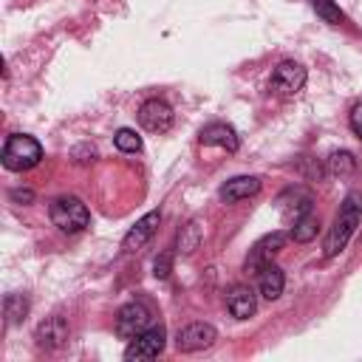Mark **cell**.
Instances as JSON below:
<instances>
[{"instance_id":"6da1fadb","label":"cell","mask_w":362,"mask_h":362,"mask_svg":"<svg viewBox=\"0 0 362 362\" xmlns=\"http://www.w3.org/2000/svg\"><path fill=\"white\" fill-rule=\"evenodd\" d=\"M359 218H362V195H359V192H348L345 201L339 204V212H337V218H334V226H331L328 235H325V243H322L325 257H337V255L348 246L351 235H354L356 226H359Z\"/></svg>"},{"instance_id":"7a4b0ae2","label":"cell","mask_w":362,"mask_h":362,"mask_svg":"<svg viewBox=\"0 0 362 362\" xmlns=\"http://www.w3.org/2000/svg\"><path fill=\"white\" fill-rule=\"evenodd\" d=\"M0 158H3V167H6V170L23 173V170H31V167L40 164L42 147H40V141H37L34 136H28V133H11V136L6 139V144H3Z\"/></svg>"},{"instance_id":"3957f363","label":"cell","mask_w":362,"mask_h":362,"mask_svg":"<svg viewBox=\"0 0 362 362\" xmlns=\"http://www.w3.org/2000/svg\"><path fill=\"white\" fill-rule=\"evenodd\" d=\"M48 218L65 235H76V232H82L90 223V212H88V206L76 195H59V198H54L51 206H48Z\"/></svg>"},{"instance_id":"277c9868","label":"cell","mask_w":362,"mask_h":362,"mask_svg":"<svg viewBox=\"0 0 362 362\" xmlns=\"http://www.w3.org/2000/svg\"><path fill=\"white\" fill-rule=\"evenodd\" d=\"M150 320H153V311L147 308V303L130 300L116 311V334L124 339H133L150 328Z\"/></svg>"},{"instance_id":"5b68a950","label":"cell","mask_w":362,"mask_h":362,"mask_svg":"<svg viewBox=\"0 0 362 362\" xmlns=\"http://www.w3.org/2000/svg\"><path fill=\"white\" fill-rule=\"evenodd\" d=\"M288 232H269V235H263L260 240H255L252 243V249H249V255H246V260H243V272H260L263 266H269L272 263V257L288 243Z\"/></svg>"},{"instance_id":"8992f818","label":"cell","mask_w":362,"mask_h":362,"mask_svg":"<svg viewBox=\"0 0 362 362\" xmlns=\"http://www.w3.org/2000/svg\"><path fill=\"white\" fill-rule=\"evenodd\" d=\"M167 345V334L161 325H150L139 337H133L124 348V359H156Z\"/></svg>"},{"instance_id":"52a82bcc","label":"cell","mask_w":362,"mask_h":362,"mask_svg":"<svg viewBox=\"0 0 362 362\" xmlns=\"http://www.w3.org/2000/svg\"><path fill=\"white\" fill-rule=\"evenodd\" d=\"M272 90L280 96H294L297 90H303L305 85V68L294 59H283L274 71H272Z\"/></svg>"},{"instance_id":"ba28073f","label":"cell","mask_w":362,"mask_h":362,"mask_svg":"<svg viewBox=\"0 0 362 362\" xmlns=\"http://www.w3.org/2000/svg\"><path fill=\"white\" fill-rule=\"evenodd\" d=\"M136 119H139V124H141L144 130H150V133H167V130L173 127L175 113H173V107H170L164 99H147V102H141Z\"/></svg>"},{"instance_id":"9c48e42d","label":"cell","mask_w":362,"mask_h":362,"mask_svg":"<svg viewBox=\"0 0 362 362\" xmlns=\"http://www.w3.org/2000/svg\"><path fill=\"white\" fill-rule=\"evenodd\" d=\"M215 339H218L215 325H209V322H189V325H184V328L178 331L175 348H178L181 354H195V351L209 348Z\"/></svg>"},{"instance_id":"30bf717a","label":"cell","mask_w":362,"mask_h":362,"mask_svg":"<svg viewBox=\"0 0 362 362\" xmlns=\"http://www.w3.org/2000/svg\"><path fill=\"white\" fill-rule=\"evenodd\" d=\"M158 223H161V212H158V209H150L147 215H141V218L127 229V235H124V240H122V249H124V252L141 249V246L156 235Z\"/></svg>"},{"instance_id":"8fae6325","label":"cell","mask_w":362,"mask_h":362,"mask_svg":"<svg viewBox=\"0 0 362 362\" xmlns=\"http://www.w3.org/2000/svg\"><path fill=\"white\" fill-rule=\"evenodd\" d=\"M34 339H37L40 348H45V351H57V348H62V345L68 342V322H65L59 314L45 317V320L37 325Z\"/></svg>"},{"instance_id":"7c38bea8","label":"cell","mask_w":362,"mask_h":362,"mask_svg":"<svg viewBox=\"0 0 362 362\" xmlns=\"http://www.w3.org/2000/svg\"><path fill=\"white\" fill-rule=\"evenodd\" d=\"M198 141H201L204 147H221V150H226V153H235V150H238V133H235V127L226 124V122H209L206 127H201Z\"/></svg>"},{"instance_id":"4fadbf2b","label":"cell","mask_w":362,"mask_h":362,"mask_svg":"<svg viewBox=\"0 0 362 362\" xmlns=\"http://www.w3.org/2000/svg\"><path fill=\"white\" fill-rule=\"evenodd\" d=\"M226 311L235 317V320H249L255 311H257V297L249 286L238 283L226 291Z\"/></svg>"},{"instance_id":"5bb4252c","label":"cell","mask_w":362,"mask_h":362,"mask_svg":"<svg viewBox=\"0 0 362 362\" xmlns=\"http://www.w3.org/2000/svg\"><path fill=\"white\" fill-rule=\"evenodd\" d=\"M260 192V178L257 175H235L221 187V201L223 204H235L243 198H252Z\"/></svg>"},{"instance_id":"9a60e30c","label":"cell","mask_w":362,"mask_h":362,"mask_svg":"<svg viewBox=\"0 0 362 362\" xmlns=\"http://www.w3.org/2000/svg\"><path fill=\"white\" fill-rule=\"evenodd\" d=\"M277 206L288 221H300L303 215L311 212V195L305 189H300V187H288L286 195L277 198Z\"/></svg>"},{"instance_id":"2e32d148","label":"cell","mask_w":362,"mask_h":362,"mask_svg":"<svg viewBox=\"0 0 362 362\" xmlns=\"http://www.w3.org/2000/svg\"><path fill=\"white\" fill-rule=\"evenodd\" d=\"M257 274H260V277H257L260 294H263L266 300H277V297L283 294V288H286V274H283V269L274 266V263H269V266H263Z\"/></svg>"},{"instance_id":"e0dca14e","label":"cell","mask_w":362,"mask_h":362,"mask_svg":"<svg viewBox=\"0 0 362 362\" xmlns=\"http://www.w3.org/2000/svg\"><path fill=\"white\" fill-rule=\"evenodd\" d=\"M201 240H204V229H201V223H198V221H189V223H184V226L178 229L175 249H178L181 255H192V252L201 246Z\"/></svg>"},{"instance_id":"ac0fdd59","label":"cell","mask_w":362,"mask_h":362,"mask_svg":"<svg viewBox=\"0 0 362 362\" xmlns=\"http://www.w3.org/2000/svg\"><path fill=\"white\" fill-rule=\"evenodd\" d=\"M3 311H6V325H17L28 314V300L23 294H8L3 303Z\"/></svg>"},{"instance_id":"d6986e66","label":"cell","mask_w":362,"mask_h":362,"mask_svg":"<svg viewBox=\"0 0 362 362\" xmlns=\"http://www.w3.org/2000/svg\"><path fill=\"white\" fill-rule=\"evenodd\" d=\"M311 8H314L317 17H320L322 23H328V25L345 23V14H342V8H339L334 0H311Z\"/></svg>"},{"instance_id":"ffe728a7","label":"cell","mask_w":362,"mask_h":362,"mask_svg":"<svg viewBox=\"0 0 362 362\" xmlns=\"http://www.w3.org/2000/svg\"><path fill=\"white\" fill-rule=\"evenodd\" d=\"M328 170H331L334 175H351V173L356 170L354 153H348V150H334V153L328 156Z\"/></svg>"},{"instance_id":"44dd1931","label":"cell","mask_w":362,"mask_h":362,"mask_svg":"<svg viewBox=\"0 0 362 362\" xmlns=\"http://www.w3.org/2000/svg\"><path fill=\"white\" fill-rule=\"evenodd\" d=\"M113 144L122 150V153H139L141 150V136L133 130V127H119L113 133Z\"/></svg>"},{"instance_id":"7402d4cb","label":"cell","mask_w":362,"mask_h":362,"mask_svg":"<svg viewBox=\"0 0 362 362\" xmlns=\"http://www.w3.org/2000/svg\"><path fill=\"white\" fill-rule=\"evenodd\" d=\"M317 218L308 212V215H303L300 221H294V226H291V238L297 240V243H308L314 235H317Z\"/></svg>"},{"instance_id":"603a6c76","label":"cell","mask_w":362,"mask_h":362,"mask_svg":"<svg viewBox=\"0 0 362 362\" xmlns=\"http://www.w3.org/2000/svg\"><path fill=\"white\" fill-rule=\"evenodd\" d=\"M170 272H173V252H161V255L156 257V263H153V274H156L158 280H164Z\"/></svg>"},{"instance_id":"cb8c5ba5","label":"cell","mask_w":362,"mask_h":362,"mask_svg":"<svg viewBox=\"0 0 362 362\" xmlns=\"http://www.w3.org/2000/svg\"><path fill=\"white\" fill-rule=\"evenodd\" d=\"M348 124H351L354 136L362 141V102H354V105H351V113H348Z\"/></svg>"},{"instance_id":"d4e9b609","label":"cell","mask_w":362,"mask_h":362,"mask_svg":"<svg viewBox=\"0 0 362 362\" xmlns=\"http://www.w3.org/2000/svg\"><path fill=\"white\" fill-rule=\"evenodd\" d=\"M11 201L31 204V201H34V192H31V189H11Z\"/></svg>"}]
</instances>
